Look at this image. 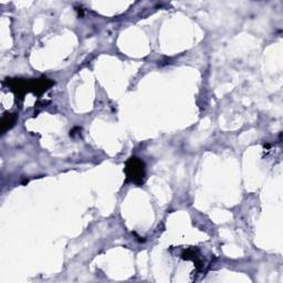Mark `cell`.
Returning a JSON list of instances; mask_svg holds the SVG:
<instances>
[{"mask_svg":"<svg viewBox=\"0 0 283 283\" xmlns=\"http://www.w3.org/2000/svg\"><path fill=\"white\" fill-rule=\"evenodd\" d=\"M126 182H131L136 185H143L145 180V164L144 161L133 156L131 157L125 165Z\"/></svg>","mask_w":283,"mask_h":283,"instance_id":"obj_1","label":"cell"},{"mask_svg":"<svg viewBox=\"0 0 283 283\" xmlns=\"http://www.w3.org/2000/svg\"><path fill=\"white\" fill-rule=\"evenodd\" d=\"M54 84V82L46 76H42L37 80L30 81V92H32L34 95L41 96L45 92H47Z\"/></svg>","mask_w":283,"mask_h":283,"instance_id":"obj_2","label":"cell"},{"mask_svg":"<svg viewBox=\"0 0 283 283\" xmlns=\"http://www.w3.org/2000/svg\"><path fill=\"white\" fill-rule=\"evenodd\" d=\"M17 121V114H5L2 119V134L6 133L15 125Z\"/></svg>","mask_w":283,"mask_h":283,"instance_id":"obj_3","label":"cell"}]
</instances>
